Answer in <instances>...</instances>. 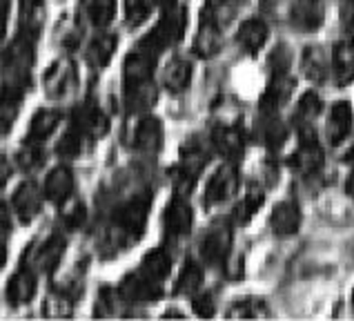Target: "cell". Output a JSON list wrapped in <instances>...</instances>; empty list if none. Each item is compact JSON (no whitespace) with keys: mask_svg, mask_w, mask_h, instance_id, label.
<instances>
[{"mask_svg":"<svg viewBox=\"0 0 354 321\" xmlns=\"http://www.w3.org/2000/svg\"><path fill=\"white\" fill-rule=\"evenodd\" d=\"M151 5L154 0H125V16L131 27L145 23L147 16L151 14Z\"/></svg>","mask_w":354,"mask_h":321,"instance_id":"cell-41","label":"cell"},{"mask_svg":"<svg viewBox=\"0 0 354 321\" xmlns=\"http://www.w3.org/2000/svg\"><path fill=\"white\" fill-rule=\"evenodd\" d=\"M134 145L136 149L145 154H156L163 147V123L154 116H145L136 125L134 132Z\"/></svg>","mask_w":354,"mask_h":321,"instance_id":"cell-17","label":"cell"},{"mask_svg":"<svg viewBox=\"0 0 354 321\" xmlns=\"http://www.w3.org/2000/svg\"><path fill=\"white\" fill-rule=\"evenodd\" d=\"M9 9H12V0H0V16L7 18Z\"/></svg>","mask_w":354,"mask_h":321,"instance_id":"cell-48","label":"cell"},{"mask_svg":"<svg viewBox=\"0 0 354 321\" xmlns=\"http://www.w3.org/2000/svg\"><path fill=\"white\" fill-rule=\"evenodd\" d=\"M346 187H348V192L354 196V172L350 174V178H348V183H346Z\"/></svg>","mask_w":354,"mask_h":321,"instance_id":"cell-51","label":"cell"},{"mask_svg":"<svg viewBox=\"0 0 354 321\" xmlns=\"http://www.w3.org/2000/svg\"><path fill=\"white\" fill-rule=\"evenodd\" d=\"M76 80V72L69 63H56L54 67H49V72L45 74V83L49 87V94L60 96L65 94L72 83Z\"/></svg>","mask_w":354,"mask_h":321,"instance_id":"cell-31","label":"cell"},{"mask_svg":"<svg viewBox=\"0 0 354 321\" xmlns=\"http://www.w3.org/2000/svg\"><path fill=\"white\" fill-rule=\"evenodd\" d=\"M156 98H158V92H156V87L151 85V80L127 85V89H125V103L129 107V112H143V109H149L156 103Z\"/></svg>","mask_w":354,"mask_h":321,"instance_id":"cell-29","label":"cell"},{"mask_svg":"<svg viewBox=\"0 0 354 321\" xmlns=\"http://www.w3.org/2000/svg\"><path fill=\"white\" fill-rule=\"evenodd\" d=\"M118 293L127 304H154V301H158L160 295H163V288H160L158 281H151L149 277H145L143 273L136 270L134 275L123 279Z\"/></svg>","mask_w":354,"mask_h":321,"instance_id":"cell-6","label":"cell"},{"mask_svg":"<svg viewBox=\"0 0 354 321\" xmlns=\"http://www.w3.org/2000/svg\"><path fill=\"white\" fill-rule=\"evenodd\" d=\"M85 219H87V210H85L83 203H78V201L69 205L65 212H63V221H65V226L69 230H78L80 226L85 223Z\"/></svg>","mask_w":354,"mask_h":321,"instance_id":"cell-43","label":"cell"},{"mask_svg":"<svg viewBox=\"0 0 354 321\" xmlns=\"http://www.w3.org/2000/svg\"><path fill=\"white\" fill-rule=\"evenodd\" d=\"M203 284V268H201L196 261H185L183 270L176 279V295H194L196 290Z\"/></svg>","mask_w":354,"mask_h":321,"instance_id":"cell-34","label":"cell"},{"mask_svg":"<svg viewBox=\"0 0 354 321\" xmlns=\"http://www.w3.org/2000/svg\"><path fill=\"white\" fill-rule=\"evenodd\" d=\"M270 63H272V72L274 74H281V72H288L290 69V63H292V56H290V49L286 45H279L274 49V54L270 56Z\"/></svg>","mask_w":354,"mask_h":321,"instance_id":"cell-45","label":"cell"},{"mask_svg":"<svg viewBox=\"0 0 354 321\" xmlns=\"http://www.w3.org/2000/svg\"><path fill=\"white\" fill-rule=\"evenodd\" d=\"M323 109V103L321 98L315 94V92H308L303 94L301 100L297 103V109H295V123L299 129H306L312 125V120H315Z\"/></svg>","mask_w":354,"mask_h":321,"instance_id":"cell-33","label":"cell"},{"mask_svg":"<svg viewBox=\"0 0 354 321\" xmlns=\"http://www.w3.org/2000/svg\"><path fill=\"white\" fill-rule=\"evenodd\" d=\"M12 232V212L9 208L0 201V237H5Z\"/></svg>","mask_w":354,"mask_h":321,"instance_id":"cell-46","label":"cell"},{"mask_svg":"<svg viewBox=\"0 0 354 321\" xmlns=\"http://www.w3.org/2000/svg\"><path fill=\"white\" fill-rule=\"evenodd\" d=\"M163 83L169 92H174V94L187 89L192 83V63L189 60L180 58V56L171 58L167 69H165V74H163Z\"/></svg>","mask_w":354,"mask_h":321,"instance_id":"cell-28","label":"cell"},{"mask_svg":"<svg viewBox=\"0 0 354 321\" xmlns=\"http://www.w3.org/2000/svg\"><path fill=\"white\" fill-rule=\"evenodd\" d=\"M89 140H92V136H87L83 129H78V127L72 125V129H69V132L58 140L56 154L63 156V158H76L89 147Z\"/></svg>","mask_w":354,"mask_h":321,"instance_id":"cell-32","label":"cell"},{"mask_svg":"<svg viewBox=\"0 0 354 321\" xmlns=\"http://www.w3.org/2000/svg\"><path fill=\"white\" fill-rule=\"evenodd\" d=\"M20 100L23 98H16L12 94H5V92L0 94V136L9 134V129L14 127L18 109H20Z\"/></svg>","mask_w":354,"mask_h":321,"instance_id":"cell-37","label":"cell"},{"mask_svg":"<svg viewBox=\"0 0 354 321\" xmlns=\"http://www.w3.org/2000/svg\"><path fill=\"white\" fill-rule=\"evenodd\" d=\"M74 192V172L67 165H58L52 172L47 174L45 185H43V194L56 205H63L65 201L72 196Z\"/></svg>","mask_w":354,"mask_h":321,"instance_id":"cell-12","label":"cell"},{"mask_svg":"<svg viewBox=\"0 0 354 321\" xmlns=\"http://www.w3.org/2000/svg\"><path fill=\"white\" fill-rule=\"evenodd\" d=\"M350 132H352V107L348 100H339V103L330 107V116L326 125L330 145H335V147L341 145Z\"/></svg>","mask_w":354,"mask_h":321,"instance_id":"cell-14","label":"cell"},{"mask_svg":"<svg viewBox=\"0 0 354 321\" xmlns=\"http://www.w3.org/2000/svg\"><path fill=\"white\" fill-rule=\"evenodd\" d=\"M36 295V275L34 270L29 268H20L18 273L9 279L7 290H5V297L9 301V306H25L29 301L34 299Z\"/></svg>","mask_w":354,"mask_h":321,"instance_id":"cell-16","label":"cell"},{"mask_svg":"<svg viewBox=\"0 0 354 321\" xmlns=\"http://www.w3.org/2000/svg\"><path fill=\"white\" fill-rule=\"evenodd\" d=\"M45 160V152L40 149V143H32V140H27L25 147L20 149L18 156H16V163L25 169V172H34L40 165H43Z\"/></svg>","mask_w":354,"mask_h":321,"instance_id":"cell-40","label":"cell"},{"mask_svg":"<svg viewBox=\"0 0 354 321\" xmlns=\"http://www.w3.org/2000/svg\"><path fill=\"white\" fill-rule=\"evenodd\" d=\"M332 74H335L337 85L343 87L354 80V45L352 43H337L332 49Z\"/></svg>","mask_w":354,"mask_h":321,"instance_id":"cell-23","label":"cell"},{"mask_svg":"<svg viewBox=\"0 0 354 321\" xmlns=\"http://www.w3.org/2000/svg\"><path fill=\"white\" fill-rule=\"evenodd\" d=\"M5 25H7V18L0 16V38H3V34H5Z\"/></svg>","mask_w":354,"mask_h":321,"instance_id":"cell-52","label":"cell"},{"mask_svg":"<svg viewBox=\"0 0 354 321\" xmlns=\"http://www.w3.org/2000/svg\"><path fill=\"white\" fill-rule=\"evenodd\" d=\"M295 78H292L288 72L274 74V78L270 80V85L266 89V94L261 98V109H270V112H277V109L288 103L295 94Z\"/></svg>","mask_w":354,"mask_h":321,"instance_id":"cell-18","label":"cell"},{"mask_svg":"<svg viewBox=\"0 0 354 321\" xmlns=\"http://www.w3.org/2000/svg\"><path fill=\"white\" fill-rule=\"evenodd\" d=\"M221 32L223 29H216L212 25H203L201 23V32L194 40V52L198 56H212L221 49Z\"/></svg>","mask_w":354,"mask_h":321,"instance_id":"cell-36","label":"cell"},{"mask_svg":"<svg viewBox=\"0 0 354 321\" xmlns=\"http://www.w3.org/2000/svg\"><path fill=\"white\" fill-rule=\"evenodd\" d=\"M232 253V230L227 223L209 228V232L201 241V255L212 266H225Z\"/></svg>","mask_w":354,"mask_h":321,"instance_id":"cell-7","label":"cell"},{"mask_svg":"<svg viewBox=\"0 0 354 321\" xmlns=\"http://www.w3.org/2000/svg\"><path fill=\"white\" fill-rule=\"evenodd\" d=\"M72 123L74 127L83 129L87 136L92 138H98L103 136L107 129H109V123H107V116L100 112L96 105H78L72 114Z\"/></svg>","mask_w":354,"mask_h":321,"instance_id":"cell-19","label":"cell"},{"mask_svg":"<svg viewBox=\"0 0 354 321\" xmlns=\"http://www.w3.org/2000/svg\"><path fill=\"white\" fill-rule=\"evenodd\" d=\"M9 176H12V163H9L5 154H0V187H5Z\"/></svg>","mask_w":354,"mask_h":321,"instance_id":"cell-47","label":"cell"},{"mask_svg":"<svg viewBox=\"0 0 354 321\" xmlns=\"http://www.w3.org/2000/svg\"><path fill=\"white\" fill-rule=\"evenodd\" d=\"M156 60L158 56L147 52L143 47H136L125 58V85H134V83H145L151 80V74L156 69Z\"/></svg>","mask_w":354,"mask_h":321,"instance_id":"cell-13","label":"cell"},{"mask_svg":"<svg viewBox=\"0 0 354 321\" xmlns=\"http://www.w3.org/2000/svg\"><path fill=\"white\" fill-rule=\"evenodd\" d=\"M185 27H187V12L183 7H169L165 9L163 18L158 20V23L154 25V29L140 40L138 47L147 49V52L160 56L165 52V49H169L171 45H176L180 38H183L185 34Z\"/></svg>","mask_w":354,"mask_h":321,"instance_id":"cell-1","label":"cell"},{"mask_svg":"<svg viewBox=\"0 0 354 321\" xmlns=\"http://www.w3.org/2000/svg\"><path fill=\"white\" fill-rule=\"evenodd\" d=\"M263 201H266V194H263V187L257 185V183H252V185L248 187L245 196H243L241 205L236 208V212H241V214H236L241 223H245V221L257 212V210L263 205Z\"/></svg>","mask_w":354,"mask_h":321,"instance_id":"cell-39","label":"cell"},{"mask_svg":"<svg viewBox=\"0 0 354 321\" xmlns=\"http://www.w3.org/2000/svg\"><path fill=\"white\" fill-rule=\"evenodd\" d=\"M12 205L16 217L23 221V223H32V221L40 214L43 210V194H40L38 185L34 181H25L16 187V192L12 196Z\"/></svg>","mask_w":354,"mask_h":321,"instance_id":"cell-9","label":"cell"},{"mask_svg":"<svg viewBox=\"0 0 354 321\" xmlns=\"http://www.w3.org/2000/svg\"><path fill=\"white\" fill-rule=\"evenodd\" d=\"M149 203H151V196L147 192L136 194L134 199H129L127 203H123L114 212V217H112L114 226L123 235H129V237H134V239L140 237V235H143L145 221H147Z\"/></svg>","mask_w":354,"mask_h":321,"instance_id":"cell-2","label":"cell"},{"mask_svg":"<svg viewBox=\"0 0 354 321\" xmlns=\"http://www.w3.org/2000/svg\"><path fill=\"white\" fill-rule=\"evenodd\" d=\"M65 237L63 235H52L45 244L36 246V253H34V259H32V266L36 270H40V273H54V270L58 268L60 259H63L65 255Z\"/></svg>","mask_w":354,"mask_h":321,"instance_id":"cell-15","label":"cell"},{"mask_svg":"<svg viewBox=\"0 0 354 321\" xmlns=\"http://www.w3.org/2000/svg\"><path fill=\"white\" fill-rule=\"evenodd\" d=\"M212 143H214L221 156H225L227 160H236L245 149V136L241 134L239 127H218L212 136Z\"/></svg>","mask_w":354,"mask_h":321,"instance_id":"cell-21","label":"cell"},{"mask_svg":"<svg viewBox=\"0 0 354 321\" xmlns=\"http://www.w3.org/2000/svg\"><path fill=\"white\" fill-rule=\"evenodd\" d=\"M239 183H241V178H239V169L234 167V163L230 160V163L221 165L205 185V196H203L205 205L207 208L223 205L225 201H230L239 192Z\"/></svg>","mask_w":354,"mask_h":321,"instance_id":"cell-3","label":"cell"},{"mask_svg":"<svg viewBox=\"0 0 354 321\" xmlns=\"http://www.w3.org/2000/svg\"><path fill=\"white\" fill-rule=\"evenodd\" d=\"M87 14L96 27H107L116 16V0H89Z\"/></svg>","mask_w":354,"mask_h":321,"instance_id":"cell-38","label":"cell"},{"mask_svg":"<svg viewBox=\"0 0 354 321\" xmlns=\"http://www.w3.org/2000/svg\"><path fill=\"white\" fill-rule=\"evenodd\" d=\"M169 270H171V257L167 255V250L156 248L143 259L138 273H143L151 281H158V284H160V281H165V277L169 275Z\"/></svg>","mask_w":354,"mask_h":321,"instance_id":"cell-30","label":"cell"},{"mask_svg":"<svg viewBox=\"0 0 354 321\" xmlns=\"http://www.w3.org/2000/svg\"><path fill=\"white\" fill-rule=\"evenodd\" d=\"M352 301H354V297H352Z\"/></svg>","mask_w":354,"mask_h":321,"instance_id":"cell-53","label":"cell"},{"mask_svg":"<svg viewBox=\"0 0 354 321\" xmlns=\"http://www.w3.org/2000/svg\"><path fill=\"white\" fill-rule=\"evenodd\" d=\"M234 0H205L203 9H201V23L216 29H225L234 20Z\"/></svg>","mask_w":354,"mask_h":321,"instance_id":"cell-25","label":"cell"},{"mask_svg":"<svg viewBox=\"0 0 354 321\" xmlns=\"http://www.w3.org/2000/svg\"><path fill=\"white\" fill-rule=\"evenodd\" d=\"M154 5L163 7V9H169V7H174V5H176V0H154Z\"/></svg>","mask_w":354,"mask_h":321,"instance_id":"cell-50","label":"cell"},{"mask_svg":"<svg viewBox=\"0 0 354 321\" xmlns=\"http://www.w3.org/2000/svg\"><path fill=\"white\" fill-rule=\"evenodd\" d=\"M270 310L268 306L263 304L261 299H239L234 306L227 310V317L230 319H259V317H268Z\"/></svg>","mask_w":354,"mask_h":321,"instance_id":"cell-35","label":"cell"},{"mask_svg":"<svg viewBox=\"0 0 354 321\" xmlns=\"http://www.w3.org/2000/svg\"><path fill=\"white\" fill-rule=\"evenodd\" d=\"M60 118H63V114H60L58 109H38L36 116L32 118V123H29L27 140H32V143H43L47 136L54 134Z\"/></svg>","mask_w":354,"mask_h":321,"instance_id":"cell-26","label":"cell"},{"mask_svg":"<svg viewBox=\"0 0 354 321\" xmlns=\"http://www.w3.org/2000/svg\"><path fill=\"white\" fill-rule=\"evenodd\" d=\"M163 223H165V232L174 239L189 235L192 226H194V212H192V208L183 194H176L171 199V203L165 210Z\"/></svg>","mask_w":354,"mask_h":321,"instance_id":"cell-10","label":"cell"},{"mask_svg":"<svg viewBox=\"0 0 354 321\" xmlns=\"http://www.w3.org/2000/svg\"><path fill=\"white\" fill-rule=\"evenodd\" d=\"M268 36H270L268 25L263 23L261 18H250L239 27L236 43L245 49L248 54H257L259 49L268 43Z\"/></svg>","mask_w":354,"mask_h":321,"instance_id":"cell-22","label":"cell"},{"mask_svg":"<svg viewBox=\"0 0 354 321\" xmlns=\"http://www.w3.org/2000/svg\"><path fill=\"white\" fill-rule=\"evenodd\" d=\"M36 60V34L20 29L18 38L3 54V67L9 72H29Z\"/></svg>","mask_w":354,"mask_h":321,"instance_id":"cell-5","label":"cell"},{"mask_svg":"<svg viewBox=\"0 0 354 321\" xmlns=\"http://www.w3.org/2000/svg\"><path fill=\"white\" fill-rule=\"evenodd\" d=\"M301 67H303V74H306L310 80H315V83H323V80L328 78V72L332 69V63H328V54L323 52V47L310 45V47L303 49Z\"/></svg>","mask_w":354,"mask_h":321,"instance_id":"cell-24","label":"cell"},{"mask_svg":"<svg viewBox=\"0 0 354 321\" xmlns=\"http://www.w3.org/2000/svg\"><path fill=\"white\" fill-rule=\"evenodd\" d=\"M290 167L303 176L317 174L323 167V147L319 145L315 134L310 132V127L301 129V145L297 147V152L290 156Z\"/></svg>","mask_w":354,"mask_h":321,"instance_id":"cell-4","label":"cell"},{"mask_svg":"<svg viewBox=\"0 0 354 321\" xmlns=\"http://www.w3.org/2000/svg\"><path fill=\"white\" fill-rule=\"evenodd\" d=\"M301 221H303V214L297 201H281V203H277L274 210H272L270 226H272V232L277 237H292L299 232Z\"/></svg>","mask_w":354,"mask_h":321,"instance_id":"cell-11","label":"cell"},{"mask_svg":"<svg viewBox=\"0 0 354 321\" xmlns=\"http://www.w3.org/2000/svg\"><path fill=\"white\" fill-rule=\"evenodd\" d=\"M5 264H7V246L0 241V270L5 268Z\"/></svg>","mask_w":354,"mask_h":321,"instance_id":"cell-49","label":"cell"},{"mask_svg":"<svg viewBox=\"0 0 354 321\" xmlns=\"http://www.w3.org/2000/svg\"><path fill=\"white\" fill-rule=\"evenodd\" d=\"M45 313L52 315V317H63L72 313V297L67 293H54L47 297V304H45Z\"/></svg>","mask_w":354,"mask_h":321,"instance_id":"cell-42","label":"cell"},{"mask_svg":"<svg viewBox=\"0 0 354 321\" xmlns=\"http://www.w3.org/2000/svg\"><path fill=\"white\" fill-rule=\"evenodd\" d=\"M114 52H116V36L114 34H98L92 43L87 45L85 60L92 67L100 69L112 60Z\"/></svg>","mask_w":354,"mask_h":321,"instance_id":"cell-27","label":"cell"},{"mask_svg":"<svg viewBox=\"0 0 354 321\" xmlns=\"http://www.w3.org/2000/svg\"><path fill=\"white\" fill-rule=\"evenodd\" d=\"M194 313L198 317H214L216 313V301L212 297V293H203V295H196L194 297Z\"/></svg>","mask_w":354,"mask_h":321,"instance_id":"cell-44","label":"cell"},{"mask_svg":"<svg viewBox=\"0 0 354 321\" xmlns=\"http://www.w3.org/2000/svg\"><path fill=\"white\" fill-rule=\"evenodd\" d=\"M290 20L303 32H315L326 20L323 0H290Z\"/></svg>","mask_w":354,"mask_h":321,"instance_id":"cell-8","label":"cell"},{"mask_svg":"<svg viewBox=\"0 0 354 321\" xmlns=\"http://www.w3.org/2000/svg\"><path fill=\"white\" fill-rule=\"evenodd\" d=\"M259 140L270 149H279L286 145L288 140V127L281 123L277 112L270 109H261V120H259Z\"/></svg>","mask_w":354,"mask_h":321,"instance_id":"cell-20","label":"cell"}]
</instances>
